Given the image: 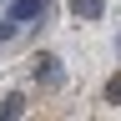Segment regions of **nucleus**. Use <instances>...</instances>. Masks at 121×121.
I'll return each instance as SVG.
<instances>
[{
	"instance_id": "nucleus-1",
	"label": "nucleus",
	"mask_w": 121,
	"mask_h": 121,
	"mask_svg": "<svg viewBox=\"0 0 121 121\" xmlns=\"http://www.w3.org/2000/svg\"><path fill=\"white\" fill-rule=\"evenodd\" d=\"M40 10H45V0H10V10H5V15H10L15 25H25V20H35Z\"/></svg>"
},
{
	"instance_id": "nucleus-2",
	"label": "nucleus",
	"mask_w": 121,
	"mask_h": 121,
	"mask_svg": "<svg viewBox=\"0 0 121 121\" xmlns=\"http://www.w3.org/2000/svg\"><path fill=\"white\" fill-rule=\"evenodd\" d=\"M35 81H40V86H56V81H60V66H56V56H51V51H40V56H35Z\"/></svg>"
},
{
	"instance_id": "nucleus-3",
	"label": "nucleus",
	"mask_w": 121,
	"mask_h": 121,
	"mask_svg": "<svg viewBox=\"0 0 121 121\" xmlns=\"http://www.w3.org/2000/svg\"><path fill=\"white\" fill-rule=\"evenodd\" d=\"M101 10H106V0H71L76 20H101Z\"/></svg>"
},
{
	"instance_id": "nucleus-4",
	"label": "nucleus",
	"mask_w": 121,
	"mask_h": 121,
	"mask_svg": "<svg viewBox=\"0 0 121 121\" xmlns=\"http://www.w3.org/2000/svg\"><path fill=\"white\" fill-rule=\"evenodd\" d=\"M106 106H121V76L106 81Z\"/></svg>"
},
{
	"instance_id": "nucleus-5",
	"label": "nucleus",
	"mask_w": 121,
	"mask_h": 121,
	"mask_svg": "<svg viewBox=\"0 0 121 121\" xmlns=\"http://www.w3.org/2000/svg\"><path fill=\"white\" fill-rule=\"evenodd\" d=\"M0 111H5V116H20V111H25V101H20V96H5V106H0Z\"/></svg>"
},
{
	"instance_id": "nucleus-6",
	"label": "nucleus",
	"mask_w": 121,
	"mask_h": 121,
	"mask_svg": "<svg viewBox=\"0 0 121 121\" xmlns=\"http://www.w3.org/2000/svg\"><path fill=\"white\" fill-rule=\"evenodd\" d=\"M15 30H20V25H15V20H10V15H5V20H0V45H5V40L15 35Z\"/></svg>"
}]
</instances>
